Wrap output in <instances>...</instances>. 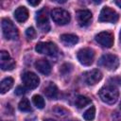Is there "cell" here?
<instances>
[{"instance_id": "obj_19", "label": "cell", "mask_w": 121, "mask_h": 121, "mask_svg": "<svg viewBox=\"0 0 121 121\" xmlns=\"http://www.w3.org/2000/svg\"><path fill=\"white\" fill-rule=\"evenodd\" d=\"M90 103H91V99L88 98L87 96H84V95H78L75 100V105L78 109L84 108L87 105H89Z\"/></svg>"}, {"instance_id": "obj_23", "label": "cell", "mask_w": 121, "mask_h": 121, "mask_svg": "<svg viewBox=\"0 0 121 121\" xmlns=\"http://www.w3.org/2000/svg\"><path fill=\"white\" fill-rule=\"evenodd\" d=\"M26 35L28 39H34L36 37V30L33 28V27H28L26 30Z\"/></svg>"}, {"instance_id": "obj_24", "label": "cell", "mask_w": 121, "mask_h": 121, "mask_svg": "<svg viewBox=\"0 0 121 121\" xmlns=\"http://www.w3.org/2000/svg\"><path fill=\"white\" fill-rule=\"evenodd\" d=\"M26 93V90H25V88H23L22 86H18L17 88H16V90H15V94L17 95H24Z\"/></svg>"}, {"instance_id": "obj_26", "label": "cell", "mask_w": 121, "mask_h": 121, "mask_svg": "<svg viewBox=\"0 0 121 121\" xmlns=\"http://www.w3.org/2000/svg\"><path fill=\"white\" fill-rule=\"evenodd\" d=\"M27 3H28L29 5H31V6H38V5L40 4V1H39V0H36V1L29 0V1H27Z\"/></svg>"}, {"instance_id": "obj_10", "label": "cell", "mask_w": 121, "mask_h": 121, "mask_svg": "<svg viewBox=\"0 0 121 121\" xmlns=\"http://www.w3.org/2000/svg\"><path fill=\"white\" fill-rule=\"evenodd\" d=\"M95 41L103 47L110 48L113 44V35L108 31H102L95 35Z\"/></svg>"}, {"instance_id": "obj_25", "label": "cell", "mask_w": 121, "mask_h": 121, "mask_svg": "<svg viewBox=\"0 0 121 121\" xmlns=\"http://www.w3.org/2000/svg\"><path fill=\"white\" fill-rule=\"evenodd\" d=\"M112 120L113 121H121V114H119L118 112H114L112 114Z\"/></svg>"}, {"instance_id": "obj_1", "label": "cell", "mask_w": 121, "mask_h": 121, "mask_svg": "<svg viewBox=\"0 0 121 121\" xmlns=\"http://www.w3.org/2000/svg\"><path fill=\"white\" fill-rule=\"evenodd\" d=\"M100 99L107 104H114L119 96V92L117 88L113 85L103 86L98 92Z\"/></svg>"}, {"instance_id": "obj_9", "label": "cell", "mask_w": 121, "mask_h": 121, "mask_svg": "<svg viewBox=\"0 0 121 121\" xmlns=\"http://www.w3.org/2000/svg\"><path fill=\"white\" fill-rule=\"evenodd\" d=\"M22 80L24 85L28 89H35L40 84L39 77L32 72H26L22 76Z\"/></svg>"}, {"instance_id": "obj_16", "label": "cell", "mask_w": 121, "mask_h": 121, "mask_svg": "<svg viewBox=\"0 0 121 121\" xmlns=\"http://www.w3.org/2000/svg\"><path fill=\"white\" fill-rule=\"evenodd\" d=\"M60 41L66 46H73L78 43V38L74 34H62L60 36Z\"/></svg>"}, {"instance_id": "obj_8", "label": "cell", "mask_w": 121, "mask_h": 121, "mask_svg": "<svg viewBox=\"0 0 121 121\" xmlns=\"http://www.w3.org/2000/svg\"><path fill=\"white\" fill-rule=\"evenodd\" d=\"M36 21H37V26L38 27L43 31V32H48L50 29V25L47 17V9L45 8L42 9L37 12L36 16Z\"/></svg>"}, {"instance_id": "obj_15", "label": "cell", "mask_w": 121, "mask_h": 121, "mask_svg": "<svg viewBox=\"0 0 121 121\" xmlns=\"http://www.w3.org/2000/svg\"><path fill=\"white\" fill-rule=\"evenodd\" d=\"M35 67L36 69L43 74V75H48L51 72V65L46 60H39L35 62Z\"/></svg>"}, {"instance_id": "obj_6", "label": "cell", "mask_w": 121, "mask_h": 121, "mask_svg": "<svg viewBox=\"0 0 121 121\" xmlns=\"http://www.w3.org/2000/svg\"><path fill=\"white\" fill-rule=\"evenodd\" d=\"M35 50L40 54H45L48 56H55L58 53V47L54 43L41 42L36 44Z\"/></svg>"}, {"instance_id": "obj_5", "label": "cell", "mask_w": 121, "mask_h": 121, "mask_svg": "<svg viewBox=\"0 0 121 121\" xmlns=\"http://www.w3.org/2000/svg\"><path fill=\"white\" fill-rule=\"evenodd\" d=\"M77 58L82 65L89 66L93 63V60L95 58V52L92 48H89V47L81 48L78 51Z\"/></svg>"}, {"instance_id": "obj_18", "label": "cell", "mask_w": 121, "mask_h": 121, "mask_svg": "<svg viewBox=\"0 0 121 121\" xmlns=\"http://www.w3.org/2000/svg\"><path fill=\"white\" fill-rule=\"evenodd\" d=\"M12 85H13V78H12L8 77V78H4L1 81V83H0V93L2 95L5 94V93H7L9 90H10V88L12 87Z\"/></svg>"}, {"instance_id": "obj_13", "label": "cell", "mask_w": 121, "mask_h": 121, "mask_svg": "<svg viewBox=\"0 0 121 121\" xmlns=\"http://www.w3.org/2000/svg\"><path fill=\"white\" fill-rule=\"evenodd\" d=\"M78 23L80 26H87L90 25L93 15L89 9H79L76 13Z\"/></svg>"}, {"instance_id": "obj_27", "label": "cell", "mask_w": 121, "mask_h": 121, "mask_svg": "<svg viewBox=\"0 0 121 121\" xmlns=\"http://www.w3.org/2000/svg\"><path fill=\"white\" fill-rule=\"evenodd\" d=\"M115 4H116L119 8H121V0H120V1H115Z\"/></svg>"}, {"instance_id": "obj_21", "label": "cell", "mask_w": 121, "mask_h": 121, "mask_svg": "<svg viewBox=\"0 0 121 121\" xmlns=\"http://www.w3.org/2000/svg\"><path fill=\"white\" fill-rule=\"evenodd\" d=\"M95 116V108L94 106H91L88 110L85 111V112L83 113V118L86 120V121H92L94 120Z\"/></svg>"}, {"instance_id": "obj_7", "label": "cell", "mask_w": 121, "mask_h": 121, "mask_svg": "<svg viewBox=\"0 0 121 121\" xmlns=\"http://www.w3.org/2000/svg\"><path fill=\"white\" fill-rule=\"evenodd\" d=\"M118 18H119L118 13L114 9L109 7H104L100 11L98 20L99 22H104V23H115L118 20Z\"/></svg>"}, {"instance_id": "obj_29", "label": "cell", "mask_w": 121, "mask_h": 121, "mask_svg": "<svg viewBox=\"0 0 121 121\" xmlns=\"http://www.w3.org/2000/svg\"><path fill=\"white\" fill-rule=\"evenodd\" d=\"M119 37H120V41H121V31H120V34H119Z\"/></svg>"}, {"instance_id": "obj_28", "label": "cell", "mask_w": 121, "mask_h": 121, "mask_svg": "<svg viewBox=\"0 0 121 121\" xmlns=\"http://www.w3.org/2000/svg\"><path fill=\"white\" fill-rule=\"evenodd\" d=\"M43 121H56V120H54V119H51V118H47V119H44Z\"/></svg>"}, {"instance_id": "obj_2", "label": "cell", "mask_w": 121, "mask_h": 121, "mask_svg": "<svg viewBox=\"0 0 121 121\" xmlns=\"http://www.w3.org/2000/svg\"><path fill=\"white\" fill-rule=\"evenodd\" d=\"M1 27L3 36L7 40H16L18 38V29L9 19H2Z\"/></svg>"}, {"instance_id": "obj_30", "label": "cell", "mask_w": 121, "mask_h": 121, "mask_svg": "<svg viewBox=\"0 0 121 121\" xmlns=\"http://www.w3.org/2000/svg\"><path fill=\"white\" fill-rule=\"evenodd\" d=\"M120 109H121V101H120Z\"/></svg>"}, {"instance_id": "obj_31", "label": "cell", "mask_w": 121, "mask_h": 121, "mask_svg": "<svg viewBox=\"0 0 121 121\" xmlns=\"http://www.w3.org/2000/svg\"><path fill=\"white\" fill-rule=\"evenodd\" d=\"M72 121H78V120H72Z\"/></svg>"}, {"instance_id": "obj_14", "label": "cell", "mask_w": 121, "mask_h": 121, "mask_svg": "<svg viewBox=\"0 0 121 121\" xmlns=\"http://www.w3.org/2000/svg\"><path fill=\"white\" fill-rule=\"evenodd\" d=\"M15 20L18 23H24L28 18V10L26 7H19L14 11Z\"/></svg>"}, {"instance_id": "obj_12", "label": "cell", "mask_w": 121, "mask_h": 121, "mask_svg": "<svg viewBox=\"0 0 121 121\" xmlns=\"http://www.w3.org/2000/svg\"><path fill=\"white\" fill-rule=\"evenodd\" d=\"M85 82L88 85H95L102 78V73L98 69H92L83 74Z\"/></svg>"}, {"instance_id": "obj_22", "label": "cell", "mask_w": 121, "mask_h": 121, "mask_svg": "<svg viewBox=\"0 0 121 121\" xmlns=\"http://www.w3.org/2000/svg\"><path fill=\"white\" fill-rule=\"evenodd\" d=\"M32 101H33V104H34L38 109H43V108L44 107V105H45L43 97L42 95H33Z\"/></svg>"}, {"instance_id": "obj_3", "label": "cell", "mask_w": 121, "mask_h": 121, "mask_svg": "<svg viewBox=\"0 0 121 121\" xmlns=\"http://www.w3.org/2000/svg\"><path fill=\"white\" fill-rule=\"evenodd\" d=\"M98 64L108 70H115L119 66V59L116 55L105 54L99 59Z\"/></svg>"}, {"instance_id": "obj_11", "label": "cell", "mask_w": 121, "mask_h": 121, "mask_svg": "<svg viewBox=\"0 0 121 121\" xmlns=\"http://www.w3.org/2000/svg\"><path fill=\"white\" fill-rule=\"evenodd\" d=\"M0 66L4 71L12 70L15 67V61L12 60L9 52L2 50L0 52Z\"/></svg>"}, {"instance_id": "obj_20", "label": "cell", "mask_w": 121, "mask_h": 121, "mask_svg": "<svg viewBox=\"0 0 121 121\" xmlns=\"http://www.w3.org/2000/svg\"><path fill=\"white\" fill-rule=\"evenodd\" d=\"M18 108L21 112H30L31 111V106L30 102L27 98H22L21 101L19 102Z\"/></svg>"}, {"instance_id": "obj_17", "label": "cell", "mask_w": 121, "mask_h": 121, "mask_svg": "<svg viewBox=\"0 0 121 121\" xmlns=\"http://www.w3.org/2000/svg\"><path fill=\"white\" fill-rule=\"evenodd\" d=\"M43 92L45 95L51 99H55L58 95V88L53 82H48V84L44 87Z\"/></svg>"}, {"instance_id": "obj_4", "label": "cell", "mask_w": 121, "mask_h": 121, "mask_svg": "<svg viewBox=\"0 0 121 121\" xmlns=\"http://www.w3.org/2000/svg\"><path fill=\"white\" fill-rule=\"evenodd\" d=\"M51 18L57 25H60V26L68 24L71 19L69 12L60 8L54 9L51 11Z\"/></svg>"}]
</instances>
